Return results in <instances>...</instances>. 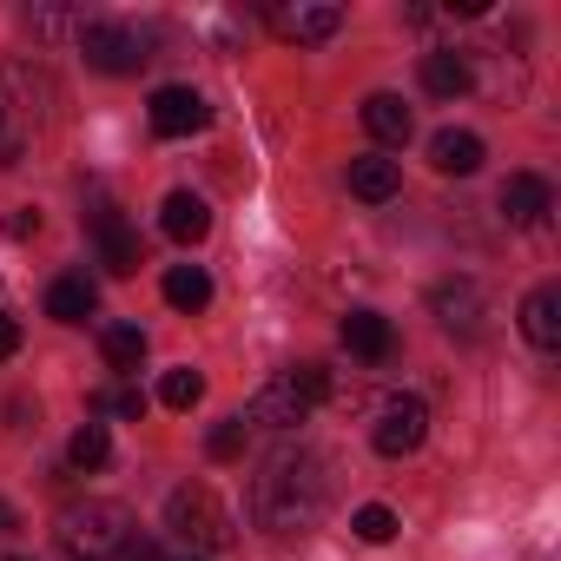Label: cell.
Segmentation results:
<instances>
[{"label": "cell", "mask_w": 561, "mask_h": 561, "mask_svg": "<svg viewBox=\"0 0 561 561\" xmlns=\"http://www.w3.org/2000/svg\"><path fill=\"white\" fill-rule=\"evenodd\" d=\"M8 231H14V238H34V231H41V211H21V218H8Z\"/></svg>", "instance_id": "obj_28"}, {"label": "cell", "mask_w": 561, "mask_h": 561, "mask_svg": "<svg viewBox=\"0 0 561 561\" xmlns=\"http://www.w3.org/2000/svg\"><path fill=\"white\" fill-rule=\"evenodd\" d=\"M423 87H430L436 100L469 93V60H462V54H423Z\"/></svg>", "instance_id": "obj_20"}, {"label": "cell", "mask_w": 561, "mask_h": 561, "mask_svg": "<svg viewBox=\"0 0 561 561\" xmlns=\"http://www.w3.org/2000/svg\"><path fill=\"white\" fill-rule=\"evenodd\" d=\"M423 436H430V410H423V397H390L383 410H377V430H370V443H377V456H410V449H423Z\"/></svg>", "instance_id": "obj_6"}, {"label": "cell", "mask_w": 561, "mask_h": 561, "mask_svg": "<svg viewBox=\"0 0 561 561\" xmlns=\"http://www.w3.org/2000/svg\"><path fill=\"white\" fill-rule=\"evenodd\" d=\"M211 126V106L192 93V87H159L152 93V133L159 139H192V133H205Z\"/></svg>", "instance_id": "obj_7"}, {"label": "cell", "mask_w": 561, "mask_h": 561, "mask_svg": "<svg viewBox=\"0 0 561 561\" xmlns=\"http://www.w3.org/2000/svg\"><path fill=\"white\" fill-rule=\"evenodd\" d=\"M165 305L185 311V318L211 305V277H205V264H172V271H165Z\"/></svg>", "instance_id": "obj_19"}, {"label": "cell", "mask_w": 561, "mask_h": 561, "mask_svg": "<svg viewBox=\"0 0 561 561\" xmlns=\"http://www.w3.org/2000/svg\"><path fill=\"white\" fill-rule=\"evenodd\" d=\"M351 528H357L364 541H390V535H397V515H390L383 502H364V508L351 515Z\"/></svg>", "instance_id": "obj_24"}, {"label": "cell", "mask_w": 561, "mask_h": 561, "mask_svg": "<svg viewBox=\"0 0 561 561\" xmlns=\"http://www.w3.org/2000/svg\"><path fill=\"white\" fill-rule=\"evenodd\" d=\"M93 238H100V264H106L113 277H133V271L146 264V251H139V231H133L119 211H93Z\"/></svg>", "instance_id": "obj_8"}, {"label": "cell", "mask_w": 561, "mask_h": 561, "mask_svg": "<svg viewBox=\"0 0 561 561\" xmlns=\"http://www.w3.org/2000/svg\"><path fill=\"white\" fill-rule=\"evenodd\" d=\"M548 211H554V192H548V179H535V172H515V179L502 185V218H508V225L535 231Z\"/></svg>", "instance_id": "obj_10"}, {"label": "cell", "mask_w": 561, "mask_h": 561, "mask_svg": "<svg viewBox=\"0 0 561 561\" xmlns=\"http://www.w3.org/2000/svg\"><path fill=\"white\" fill-rule=\"evenodd\" d=\"M522 337H528L535 351H561V291H554V285L528 291V305H522Z\"/></svg>", "instance_id": "obj_14"}, {"label": "cell", "mask_w": 561, "mask_h": 561, "mask_svg": "<svg viewBox=\"0 0 561 561\" xmlns=\"http://www.w3.org/2000/svg\"><path fill=\"white\" fill-rule=\"evenodd\" d=\"M80 54H87V67H100V73H139L152 54H146V34H133V27H113V21H87L80 27Z\"/></svg>", "instance_id": "obj_5"}, {"label": "cell", "mask_w": 561, "mask_h": 561, "mask_svg": "<svg viewBox=\"0 0 561 561\" xmlns=\"http://www.w3.org/2000/svg\"><path fill=\"white\" fill-rule=\"evenodd\" d=\"M324 397H331V370H324V364H298V370H285V377L257 383L238 423H244V430H251V423H257V430H298V423L311 416V403H324Z\"/></svg>", "instance_id": "obj_2"}, {"label": "cell", "mask_w": 561, "mask_h": 561, "mask_svg": "<svg viewBox=\"0 0 561 561\" xmlns=\"http://www.w3.org/2000/svg\"><path fill=\"white\" fill-rule=\"evenodd\" d=\"M185 561H211V554H185Z\"/></svg>", "instance_id": "obj_30"}, {"label": "cell", "mask_w": 561, "mask_h": 561, "mask_svg": "<svg viewBox=\"0 0 561 561\" xmlns=\"http://www.w3.org/2000/svg\"><path fill=\"white\" fill-rule=\"evenodd\" d=\"M100 311V291L87 285V277H54V291H47V318L54 324H87Z\"/></svg>", "instance_id": "obj_18"}, {"label": "cell", "mask_w": 561, "mask_h": 561, "mask_svg": "<svg viewBox=\"0 0 561 561\" xmlns=\"http://www.w3.org/2000/svg\"><path fill=\"white\" fill-rule=\"evenodd\" d=\"M21 528V515H14V502H0V535H14Z\"/></svg>", "instance_id": "obj_29"}, {"label": "cell", "mask_w": 561, "mask_h": 561, "mask_svg": "<svg viewBox=\"0 0 561 561\" xmlns=\"http://www.w3.org/2000/svg\"><path fill=\"white\" fill-rule=\"evenodd\" d=\"M264 21H271V34H277V41L318 47V41H331V34L344 27V8H271Z\"/></svg>", "instance_id": "obj_9"}, {"label": "cell", "mask_w": 561, "mask_h": 561, "mask_svg": "<svg viewBox=\"0 0 561 561\" xmlns=\"http://www.w3.org/2000/svg\"><path fill=\"white\" fill-rule=\"evenodd\" d=\"M159 225H165L172 244H198V238L211 231V205H205L198 192H172V198L159 205Z\"/></svg>", "instance_id": "obj_13"}, {"label": "cell", "mask_w": 561, "mask_h": 561, "mask_svg": "<svg viewBox=\"0 0 561 561\" xmlns=\"http://www.w3.org/2000/svg\"><path fill=\"white\" fill-rule=\"evenodd\" d=\"M344 344H351L364 364H383V357L397 351V331H390V318H377V311H351V318H344Z\"/></svg>", "instance_id": "obj_17"}, {"label": "cell", "mask_w": 561, "mask_h": 561, "mask_svg": "<svg viewBox=\"0 0 561 561\" xmlns=\"http://www.w3.org/2000/svg\"><path fill=\"white\" fill-rule=\"evenodd\" d=\"M364 133L383 139V146H403V139L416 133V119H410V106H403L397 93H370V100H364Z\"/></svg>", "instance_id": "obj_16"}, {"label": "cell", "mask_w": 561, "mask_h": 561, "mask_svg": "<svg viewBox=\"0 0 561 561\" xmlns=\"http://www.w3.org/2000/svg\"><path fill=\"white\" fill-rule=\"evenodd\" d=\"M430 311H436L443 331L476 337V324H482V291L469 285V277H456V285H436V291H430Z\"/></svg>", "instance_id": "obj_11"}, {"label": "cell", "mask_w": 561, "mask_h": 561, "mask_svg": "<svg viewBox=\"0 0 561 561\" xmlns=\"http://www.w3.org/2000/svg\"><path fill=\"white\" fill-rule=\"evenodd\" d=\"M205 449H211L218 462H238V456H244V423H238V416H225V423L211 430V443H205Z\"/></svg>", "instance_id": "obj_25"}, {"label": "cell", "mask_w": 561, "mask_h": 561, "mask_svg": "<svg viewBox=\"0 0 561 561\" xmlns=\"http://www.w3.org/2000/svg\"><path fill=\"white\" fill-rule=\"evenodd\" d=\"M324 515V462L311 449H277L251 476V522L271 535H305Z\"/></svg>", "instance_id": "obj_1"}, {"label": "cell", "mask_w": 561, "mask_h": 561, "mask_svg": "<svg viewBox=\"0 0 561 561\" xmlns=\"http://www.w3.org/2000/svg\"><path fill=\"white\" fill-rule=\"evenodd\" d=\"M430 165H436L443 179H469V172H482V139H476V133L443 126V133L430 139Z\"/></svg>", "instance_id": "obj_12"}, {"label": "cell", "mask_w": 561, "mask_h": 561, "mask_svg": "<svg viewBox=\"0 0 561 561\" xmlns=\"http://www.w3.org/2000/svg\"><path fill=\"white\" fill-rule=\"evenodd\" d=\"M54 535H60V548L73 561H113V554L133 548V515L119 502H100L93 495V502H67L60 522H54Z\"/></svg>", "instance_id": "obj_3"}, {"label": "cell", "mask_w": 561, "mask_h": 561, "mask_svg": "<svg viewBox=\"0 0 561 561\" xmlns=\"http://www.w3.org/2000/svg\"><path fill=\"white\" fill-rule=\"evenodd\" d=\"M113 410H119V416H146V390H119Z\"/></svg>", "instance_id": "obj_27"}, {"label": "cell", "mask_w": 561, "mask_h": 561, "mask_svg": "<svg viewBox=\"0 0 561 561\" xmlns=\"http://www.w3.org/2000/svg\"><path fill=\"white\" fill-rule=\"evenodd\" d=\"M21 351V318H8V311H0V364H8Z\"/></svg>", "instance_id": "obj_26"}, {"label": "cell", "mask_w": 561, "mask_h": 561, "mask_svg": "<svg viewBox=\"0 0 561 561\" xmlns=\"http://www.w3.org/2000/svg\"><path fill=\"white\" fill-rule=\"evenodd\" d=\"M106 456H113V436H106V423H80V430H73V443H67V462L87 476V469H100Z\"/></svg>", "instance_id": "obj_22"}, {"label": "cell", "mask_w": 561, "mask_h": 561, "mask_svg": "<svg viewBox=\"0 0 561 561\" xmlns=\"http://www.w3.org/2000/svg\"><path fill=\"white\" fill-rule=\"evenodd\" d=\"M165 528H172L185 548H198V554H225V548L238 541L231 508H225L205 482H179V489L165 495Z\"/></svg>", "instance_id": "obj_4"}, {"label": "cell", "mask_w": 561, "mask_h": 561, "mask_svg": "<svg viewBox=\"0 0 561 561\" xmlns=\"http://www.w3.org/2000/svg\"><path fill=\"white\" fill-rule=\"evenodd\" d=\"M351 192H357L364 205H383V198H397V192H403V165H397V159L364 152V159H351Z\"/></svg>", "instance_id": "obj_15"}, {"label": "cell", "mask_w": 561, "mask_h": 561, "mask_svg": "<svg viewBox=\"0 0 561 561\" xmlns=\"http://www.w3.org/2000/svg\"><path fill=\"white\" fill-rule=\"evenodd\" d=\"M198 397H205V377H198V370H185V364L165 370V383H159V403H165V410H192Z\"/></svg>", "instance_id": "obj_23"}, {"label": "cell", "mask_w": 561, "mask_h": 561, "mask_svg": "<svg viewBox=\"0 0 561 561\" xmlns=\"http://www.w3.org/2000/svg\"><path fill=\"white\" fill-rule=\"evenodd\" d=\"M100 351H106L113 370H139V364H146V331H139V324H113V331L100 337Z\"/></svg>", "instance_id": "obj_21"}]
</instances>
